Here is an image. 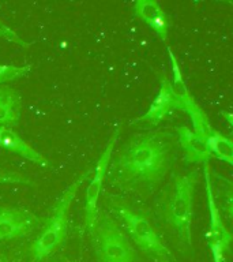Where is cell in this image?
I'll list each match as a JSON object with an SVG mask.
<instances>
[{
    "mask_svg": "<svg viewBox=\"0 0 233 262\" xmlns=\"http://www.w3.org/2000/svg\"><path fill=\"white\" fill-rule=\"evenodd\" d=\"M179 145L184 151L185 160L191 164H207L210 155H208L203 139L198 137L194 131L187 126H181L177 128Z\"/></svg>",
    "mask_w": 233,
    "mask_h": 262,
    "instance_id": "13",
    "label": "cell"
},
{
    "mask_svg": "<svg viewBox=\"0 0 233 262\" xmlns=\"http://www.w3.org/2000/svg\"><path fill=\"white\" fill-rule=\"evenodd\" d=\"M22 112V98L19 93L10 86L0 85V126H18Z\"/></svg>",
    "mask_w": 233,
    "mask_h": 262,
    "instance_id": "14",
    "label": "cell"
},
{
    "mask_svg": "<svg viewBox=\"0 0 233 262\" xmlns=\"http://www.w3.org/2000/svg\"><path fill=\"white\" fill-rule=\"evenodd\" d=\"M0 149L12 153V155L20 156V157H24L37 165H41V167H52V164L48 159H45L40 151L30 146L24 138H20L15 131L8 127L0 126Z\"/></svg>",
    "mask_w": 233,
    "mask_h": 262,
    "instance_id": "12",
    "label": "cell"
},
{
    "mask_svg": "<svg viewBox=\"0 0 233 262\" xmlns=\"http://www.w3.org/2000/svg\"><path fill=\"white\" fill-rule=\"evenodd\" d=\"M32 71V66H14L2 64L0 63V85H6L8 82L19 81L22 78L28 77Z\"/></svg>",
    "mask_w": 233,
    "mask_h": 262,
    "instance_id": "16",
    "label": "cell"
},
{
    "mask_svg": "<svg viewBox=\"0 0 233 262\" xmlns=\"http://www.w3.org/2000/svg\"><path fill=\"white\" fill-rule=\"evenodd\" d=\"M198 178V171L176 176L161 204L165 223L175 232L176 237L190 249L192 247V217Z\"/></svg>",
    "mask_w": 233,
    "mask_h": 262,
    "instance_id": "2",
    "label": "cell"
},
{
    "mask_svg": "<svg viewBox=\"0 0 233 262\" xmlns=\"http://www.w3.org/2000/svg\"><path fill=\"white\" fill-rule=\"evenodd\" d=\"M116 212L126 227L127 232L130 233L135 245L143 253L157 262H176L175 257L159 237L150 220L143 213L132 210L124 205H118Z\"/></svg>",
    "mask_w": 233,
    "mask_h": 262,
    "instance_id": "4",
    "label": "cell"
},
{
    "mask_svg": "<svg viewBox=\"0 0 233 262\" xmlns=\"http://www.w3.org/2000/svg\"><path fill=\"white\" fill-rule=\"evenodd\" d=\"M119 134H120V128H116L113 131V134L110 135L105 149H104V151L100 156V159H98L97 164H96V168H94L93 171V178H91L89 186L86 188L85 223L86 228H87L89 232L93 231V227L98 217V198H100V194H101L102 183H104L106 172H108V167H109L110 159H112V155H113L114 145L118 142Z\"/></svg>",
    "mask_w": 233,
    "mask_h": 262,
    "instance_id": "8",
    "label": "cell"
},
{
    "mask_svg": "<svg viewBox=\"0 0 233 262\" xmlns=\"http://www.w3.org/2000/svg\"><path fill=\"white\" fill-rule=\"evenodd\" d=\"M168 55H169V60H171L172 66V81L171 86L173 93H175L176 98L180 104V110L185 111L188 116L191 118L192 123V131L195 133L198 137L204 139V137L214 128L210 124L207 116L204 114L202 108L198 105V102L194 100L192 94L190 93L185 81H184L183 74L179 67V61L176 59L175 53L172 52L171 48H168Z\"/></svg>",
    "mask_w": 233,
    "mask_h": 262,
    "instance_id": "6",
    "label": "cell"
},
{
    "mask_svg": "<svg viewBox=\"0 0 233 262\" xmlns=\"http://www.w3.org/2000/svg\"><path fill=\"white\" fill-rule=\"evenodd\" d=\"M173 160V147L165 135H138L123 147L114 161L116 180L128 187L153 188L167 176Z\"/></svg>",
    "mask_w": 233,
    "mask_h": 262,
    "instance_id": "1",
    "label": "cell"
},
{
    "mask_svg": "<svg viewBox=\"0 0 233 262\" xmlns=\"http://www.w3.org/2000/svg\"><path fill=\"white\" fill-rule=\"evenodd\" d=\"M204 175V188H206V198H207L208 216H210V224H208L207 241L208 247L212 250L213 261L214 262H226V254L230 247L232 242V233L225 227L220 209L217 206L213 198L212 188H210V175L212 172L208 169L207 164H203Z\"/></svg>",
    "mask_w": 233,
    "mask_h": 262,
    "instance_id": "7",
    "label": "cell"
},
{
    "mask_svg": "<svg viewBox=\"0 0 233 262\" xmlns=\"http://www.w3.org/2000/svg\"><path fill=\"white\" fill-rule=\"evenodd\" d=\"M175 110H180V104L176 98L173 90H172L171 82L164 78L161 81V86L155 98L149 106V110L145 114L135 120V123H143L155 126L159 122H162L168 115Z\"/></svg>",
    "mask_w": 233,
    "mask_h": 262,
    "instance_id": "10",
    "label": "cell"
},
{
    "mask_svg": "<svg viewBox=\"0 0 233 262\" xmlns=\"http://www.w3.org/2000/svg\"><path fill=\"white\" fill-rule=\"evenodd\" d=\"M206 149H207L210 157H216V159L224 161L228 165H232L233 163V145L232 139L225 137L213 128L203 139Z\"/></svg>",
    "mask_w": 233,
    "mask_h": 262,
    "instance_id": "15",
    "label": "cell"
},
{
    "mask_svg": "<svg viewBox=\"0 0 233 262\" xmlns=\"http://www.w3.org/2000/svg\"><path fill=\"white\" fill-rule=\"evenodd\" d=\"M38 224V217L29 210L0 206V242L26 236Z\"/></svg>",
    "mask_w": 233,
    "mask_h": 262,
    "instance_id": "9",
    "label": "cell"
},
{
    "mask_svg": "<svg viewBox=\"0 0 233 262\" xmlns=\"http://www.w3.org/2000/svg\"><path fill=\"white\" fill-rule=\"evenodd\" d=\"M90 233L101 262H136V253L128 237L108 214L97 217Z\"/></svg>",
    "mask_w": 233,
    "mask_h": 262,
    "instance_id": "5",
    "label": "cell"
},
{
    "mask_svg": "<svg viewBox=\"0 0 233 262\" xmlns=\"http://www.w3.org/2000/svg\"><path fill=\"white\" fill-rule=\"evenodd\" d=\"M90 173H91V169H87L86 172L81 173L79 178H77L64 191L61 192L60 198L55 205L51 216L48 217V221H46L42 232L38 235V237L30 247L33 261H41V259L49 257L64 242L67 224H68V210L71 208L73 201L75 200L78 190Z\"/></svg>",
    "mask_w": 233,
    "mask_h": 262,
    "instance_id": "3",
    "label": "cell"
},
{
    "mask_svg": "<svg viewBox=\"0 0 233 262\" xmlns=\"http://www.w3.org/2000/svg\"><path fill=\"white\" fill-rule=\"evenodd\" d=\"M132 10H134V15L145 22L147 26H150L159 40L167 41L171 30V22L158 2L138 0L135 2Z\"/></svg>",
    "mask_w": 233,
    "mask_h": 262,
    "instance_id": "11",
    "label": "cell"
},
{
    "mask_svg": "<svg viewBox=\"0 0 233 262\" xmlns=\"http://www.w3.org/2000/svg\"><path fill=\"white\" fill-rule=\"evenodd\" d=\"M0 183L4 184H30L32 186L33 182L26 176L20 175L18 172L12 171H4L0 169Z\"/></svg>",
    "mask_w": 233,
    "mask_h": 262,
    "instance_id": "17",
    "label": "cell"
},
{
    "mask_svg": "<svg viewBox=\"0 0 233 262\" xmlns=\"http://www.w3.org/2000/svg\"><path fill=\"white\" fill-rule=\"evenodd\" d=\"M0 38H3V40H7L10 42H14V44H18L20 47H28V42L26 41L22 40V37L15 32V30H12L10 26L4 24L0 20Z\"/></svg>",
    "mask_w": 233,
    "mask_h": 262,
    "instance_id": "18",
    "label": "cell"
}]
</instances>
